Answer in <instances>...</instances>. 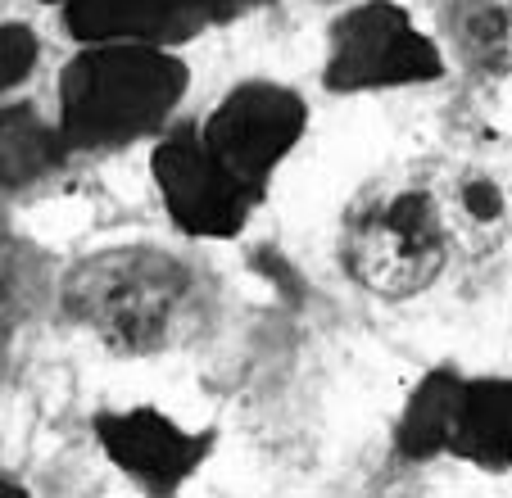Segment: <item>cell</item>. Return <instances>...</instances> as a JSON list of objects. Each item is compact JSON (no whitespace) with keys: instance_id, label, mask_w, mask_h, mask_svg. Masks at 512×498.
<instances>
[{"instance_id":"obj_1","label":"cell","mask_w":512,"mask_h":498,"mask_svg":"<svg viewBox=\"0 0 512 498\" xmlns=\"http://www.w3.org/2000/svg\"><path fill=\"white\" fill-rule=\"evenodd\" d=\"M186 91V68L164 46H91L59 82L68 145H123L164 127Z\"/></svg>"},{"instance_id":"obj_2","label":"cell","mask_w":512,"mask_h":498,"mask_svg":"<svg viewBox=\"0 0 512 498\" xmlns=\"http://www.w3.org/2000/svg\"><path fill=\"white\" fill-rule=\"evenodd\" d=\"M191 277L159 249L123 245L91 254L64 281L68 317L114 354H155L186 313Z\"/></svg>"},{"instance_id":"obj_3","label":"cell","mask_w":512,"mask_h":498,"mask_svg":"<svg viewBox=\"0 0 512 498\" xmlns=\"http://www.w3.org/2000/svg\"><path fill=\"white\" fill-rule=\"evenodd\" d=\"M449 240H454L449 218L435 195L417 186H395L363 200L345 218L340 259L368 295L408 299L440 277Z\"/></svg>"},{"instance_id":"obj_4","label":"cell","mask_w":512,"mask_h":498,"mask_svg":"<svg viewBox=\"0 0 512 498\" xmlns=\"http://www.w3.org/2000/svg\"><path fill=\"white\" fill-rule=\"evenodd\" d=\"M440 68L445 64H440V50L431 46V37H422L413 19L390 0H368L331 28V91L413 87V82L440 77Z\"/></svg>"},{"instance_id":"obj_5","label":"cell","mask_w":512,"mask_h":498,"mask_svg":"<svg viewBox=\"0 0 512 498\" xmlns=\"http://www.w3.org/2000/svg\"><path fill=\"white\" fill-rule=\"evenodd\" d=\"M155 186L173 222L191 236H232L259 195L209 150L204 132H168L155 145Z\"/></svg>"},{"instance_id":"obj_6","label":"cell","mask_w":512,"mask_h":498,"mask_svg":"<svg viewBox=\"0 0 512 498\" xmlns=\"http://www.w3.org/2000/svg\"><path fill=\"white\" fill-rule=\"evenodd\" d=\"M304 132V100L272 82L236 87L204 123V141L254 195Z\"/></svg>"},{"instance_id":"obj_7","label":"cell","mask_w":512,"mask_h":498,"mask_svg":"<svg viewBox=\"0 0 512 498\" xmlns=\"http://www.w3.org/2000/svg\"><path fill=\"white\" fill-rule=\"evenodd\" d=\"M96 440L127 476L145 480L155 489H173L191 476L209 453V435H191L177 422H168L155 408L132 412H100Z\"/></svg>"},{"instance_id":"obj_8","label":"cell","mask_w":512,"mask_h":498,"mask_svg":"<svg viewBox=\"0 0 512 498\" xmlns=\"http://www.w3.org/2000/svg\"><path fill=\"white\" fill-rule=\"evenodd\" d=\"M68 32L82 46H177L200 32L186 0H64Z\"/></svg>"},{"instance_id":"obj_9","label":"cell","mask_w":512,"mask_h":498,"mask_svg":"<svg viewBox=\"0 0 512 498\" xmlns=\"http://www.w3.org/2000/svg\"><path fill=\"white\" fill-rule=\"evenodd\" d=\"M449 453L472 467L503 471L512 462V381L485 376V381L458 385L454 426H449Z\"/></svg>"},{"instance_id":"obj_10","label":"cell","mask_w":512,"mask_h":498,"mask_svg":"<svg viewBox=\"0 0 512 498\" xmlns=\"http://www.w3.org/2000/svg\"><path fill=\"white\" fill-rule=\"evenodd\" d=\"M458 385H463V376L449 372V367L422 376V385L413 390L404 417H399V431H395V444L404 458H435V453H449V426H454Z\"/></svg>"},{"instance_id":"obj_11","label":"cell","mask_w":512,"mask_h":498,"mask_svg":"<svg viewBox=\"0 0 512 498\" xmlns=\"http://www.w3.org/2000/svg\"><path fill=\"white\" fill-rule=\"evenodd\" d=\"M454 41L472 68L512 77V0H454Z\"/></svg>"},{"instance_id":"obj_12","label":"cell","mask_w":512,"mask_h":498,"mask_svg":"<svg viewBox=\"0 0 512 498\" xmlns=\"http://www.w3.org/2000/svg\"><path fill=\"white\" fill-rule=\"evenodd\" d=\"M445 218H449V236L458 245L472 249V254H485L503 236V227H508V200H503L494 177L472 173L454 186V200H449Z\"/></svg>"},{"instance_id":"obj_13","label":"cell","mask_w":512,"mask_h":498,"mask_svg":"<svg viewBox=\"0 0 512 498\" xmlns=\"http://www.w3.org/2000/svg\"><path fill=\"white\" fill-rule=\"evenodd\" d=\"M59 141H64V136H55L50 127H41L37 118H28V114L10 118V127H5V159H10V182H14V177L23 182V177H32L37 168H46V163L55 159Z\"/></svg>"},{"instance_id":"obj_14","label":"cell","mask_w":512,"mask_h":498,"mask_svg":"<svg viewBox=\"0 0 512 498\" xmlns=\"http://www.w3.org/2000/svg\"><path fill=\"white\" fill-rule=\"evenodd\" d=\"M0 77H5V87H23L32 73V64H37V37H32L23 23H5V32H0Z\"/></svg>"},{"instance_id":"obj_15","label":"cell","mask_w":512,"mask_h":498,"mask_svg":"<svg viewBox=\"0 0 512 498\" xmlns=\"http://www.w3.org/2000/svg\"><path fill=\"white\" fill-rule=\"evenodd\" d=\"M204 23H232V19H245V14L263 10L268 0H186Z\"/></svg>"}]
</instances>
